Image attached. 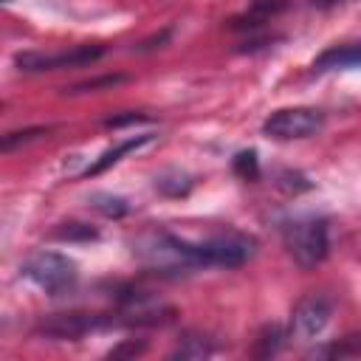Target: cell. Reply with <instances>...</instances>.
Listing matches in <instances>:
<instances>
[{
	"label": "cell",
	"mask_w": 361,
	"mask_h": 361,
	"mask_svg": "<svg viewBox=\"0 0 361 361\" xmlns=\"http://www.w3.org/2000/svg\"><path fill=\"white\" fill-rule=\"evenodd\" d=\"M327 355H358L361 353V336H347V338H341V344H333V347H327L324 350Z\"/></svg>",
	"instance_id": "cell-19"
},
{
	"label": "cell",
	"mask_w": 361,
	"mask_h": 361,
	"mask_svg": "<svg viewBox=\"0 0 361 361\" xmlns=\"http://www.w3.org/2000/svg\"><path fill=\"white\" fill-rule=\"evenodd\" d=\"M147 141H152V133H144V135H135V138H127V141H121L118 147H113V149H107L93 166H87V172L85 175H99V172H104L107 166H113V164H118L121 161V155H127V152H133V149H138V147H144Z\"/></svg>",
	"instance_id": "cell-11"
},
{
	"label": "cell",
	"mask_w": 361,
	"mask_h": 361,
	"mask_svg": "<svg viewBox=\"0 0 361 361\" xmlns=\"http://www.w3.org/2000/svg\"><path fill=\"white\" fill-rule=\"evenodd\" d=\"M282 330H279V324H271V327H265L262 333H259V338H257V347H254V355H259V358H268V355H274L279 347H282Z\"/></svg>",
	"instance_id": "cell-16"
},
{
	"label": "cell",
	"mask_w": 361,
	"mask_h": 361,
	"mask_svg": "<svg viewBox=\"0 0 361 361\" xmlns=\"http://www.w3.org/2000/svg\"><path fill=\"white\" fill-rule=\"evenodd\" d=\"M324 127V113L316 107H282L262 121V133L276 141L307 138Z\"/></svg>",
	"instance_id": "cell-5"
},
{
	"label": "cell",
	"mask_w": 361,
	"mask_h": 361,
	"mask_svg": "<svg viewBox=\"0 0 361 361\" xmlns=\"http://www.w3.org/2000/svg\"><path fill=\"white\" fill-rule=\"evenodd\" d=\"M169 31H172V28H164L161 34H155V37H149V39H144V42H138V45H135V51H149V48H155V45H161V42H166V37H169Z\"/></svg>",
	"instance_id": "cell-21"
},
{
	"label": "cell",
	"mask_w": 361,
	"mask_h": 361,
	"mask_svg": "<svg viewBox=\"0 0 361 361\" xmlns=\"http://www.w3.org/2000/svg\"><path fill=\"white\" fill-rule=\"evenodd\" d=\"M130 248L144 268L158 271V274H183V271L206 268L200 243L180 240L178 234L164 231V228H147L135 234Z\"/></svg>",
	"instance_id": "cell-1"
},
{
	"label": "cell",
	"mask_w": 361,
	"mask_h": 361,
	"mask_svg": "<svg viewBox=\"0 0 361 361\" xmlns=\"http://www.w3.org/2000/svg\"><path fill=\"white\" fill-rule=\"evenodd\" d=\"M42 133H48V130H45V127H31V130H20V133H8V135H3V149L8 152V149H14L17 144L31 141V138H37V135H42Z\"/></svg>",
	"instance_id": "cell-18"
},
{
	"label": "cell",
	"mask_w": 361,
	"mask_h": 361,
	"mask_svg": "<svg viewBox=\"0 0 361 361\" xmlns=\"http://www.w3.org/2000/svg\"><path fill=\"white\" fill-rule=\"evenodd\" d=\"M127 76H102V79H90V82H82V85H73L71 87V93H85V90H96V87H113V85H118V82H124Z\"/></svg>",
	"instance_id": "cell-20"
},
{
	"label": "cell",
	"mask_w": 361,
	"mask_h": 361,
	"mask_svg": "<svg viewBox=\"0 0 361 361\" xmlns=\"http://www.w3.org/2000/svg\"><path fill=\"white\" fill-rule=\"evenodd\" d=\"M56 240H68V243H85V240H96L99 231L90 228L87 223H62L59 228H54Z\"/></svg>",
	"instance_id": "cell-15"
},
{
	"label": "cell",
	"mask_w": 361,
	"mask_h": 361,
	"mask_svg": "<svg viewBox=\"0 0 361 361\" xmlns=\"http://www.w3.org/2000/svg\"><path fill=\"white\" fill-rule=\"evenodd\" d=\"M282 234H285L288 254L302 268L319 265L330 251V237H327V220L324 217H296L282 228Z\"/></svg>",
	"instance_id": "cell-3"
},
{
	"label": "cell",
	"mask_w": 361,
	"mask_h": 361,
	"mask_svg": "<svg viewBox=\"0 0 361 361\" xmlns=\"http://www.w3.org/2000/svg\"><path fill=\"white\" fill-rule=\"evenodd\" d=\"M200 248H203V257H206V268L209 265L237 268V265H243V262H248L254 257L257 240L248 237V234H243V231L226 228V231H217L209 240H203Z\"/></svg>",
	"instance_id": "cell-7"
},
{
	"label": "cell",
	"mask_w": 361,
	"mask_h": 361,
	"mask_svg": "<svg viewBox=\"0 0 361 361\" xmlns=\"http://www.w3.org/2000/svg\"><path fill=\"white\" fill-rule=\"evenodd\" d=\"M90 206L96 212H102L104 217H124L130 212L127 200L124 197H116V195H93L90 197Z\"/></svg>",
	"instance_id": "cell-14"
},
{
	"label": "cell",
	"mask_w": 361,
	"mask_h": 361,
	"mask_svg": "<svg viewBox=\"0 0 361 361\" xmlns=\"http://www.w3.org/2000/svg\"><path fill=\"white\" fill-rule=\"evenodd\" d=\"M338 68H361V42L327 48V51L319 54L316 62H313V71H316V73L338 71Z\"/></svg>",
	"instance_id": "cell-10"
},
{
	"label": "cell",
	"mask_w": 361,
	"mask_h": 361,
	"mask_svg": "<svg viewBox=\"0 0 361 361\" xmlns=\"http://www.w3.org/2000/svg\"><path fill=\"white\" fill-rule=\"evenodd\" d=\"M20 274L51 296H59V293L71 290L79 279L76 262L71 257L59 254V251H34L31 257L23 259Z\"/></svg>",
	"instance_id": "cell-2"
},
{
	"label": "cell",
	"mask_w": 361,
	"mask_h": 361,
	"mask_svg": "<svg viewBox=\"0 0 361 361\" xmlns=\"http://www.w3.org/2000/svg\"><path fill=\"white\" fill-rule=\"evenodd\" d=\"M118 324H121V319L116 313L113 316H104V313H79V310H71V313L45 316L37 324V336H45V338H54V341H76V338H82L87 333L118 327Z\"/></svg>",
	"instance_id": "cell-4"
},
{
	"label": "cell",
	"mask_w": 361,
	"mask_h": 361,
	"mask_svg": "<svg viewBox=\"0 0 361 361\" xmlns=\"http://www.w3.org/2000/svg\"><path fill=\"white\" fill-rule=\"evenodd\" d=\"M124 353H130V355H138V353H144V344H124V347H118V350H113L110 355H124Z\"/></svg>",
	"instance_id": "cell-23"
},
{
	"label": "cell",
	"mask_w": 361,
	"mask_h": 361,
	"mask_svg": "<svg viewBox=\"0 0 361 361\" xmlns=\"http://www.w3.org/2000/svg\"><path fill=\"white\" fill-rule=\"evenodd\" d=\"M212 353H214V347L203 336H186V338H180V344L172 353V358H206Z\"/></svg>",
	"instance_id": "cell-12"
},
{
	"label": "cell",
	"mask_w": 361,
	"mask_h": 361,
	"mask_svg": "<svg viewBox=\"0 0 361 361\" xmlns=\"http://www.w3.org/2000/svg\"><path fill=\"white\" fill-rule=\"evenodd\" d=\"M102 54H104L102 45H73V48L54 51V54H45V51H23V54L14 56V65H17L20 71L37 73V71H56V68L90 65V62H96Z\"/></svg>",
	"instance_id": "cell-8"
},
{
	"label": "cell",
	"mask_w": 361,
	"mask_h": 361,
	"mask_svg": "<svg viewBox=\"0 0 361 361\" xmlns=\"http://www.w3.org/2000/svg\"><path fill=\"white\" fill-rule=\"evenodd\" d=\"M330 316H333V302L324 293H310V296L299 299V305L293 307L290 336L299 341H310L327 327Z\"/></svg>",
	"instance_id": "cell-9"
},
{
	"label": "cell",
	"mask_w": 361,
	"mask_h": 361,
	"mask_svg": "<svg viewBox=\"0 0 361 361\" xmlns=\"http://www.w3.org/2000/svg\"><path fill=\"white\" fill-rule=\"evenodd\" d=\"M133 121H144V116H138V113H130V116H118V118H107L104 124H107V127H121V124H133Z\"/></svg>",
	"instance_id": "cell-22"
},
{
	"label": "cell",
	"mask_w": 361,
	"mask_h": 361,
	"mask_svg": "<svg viewBox=\"0 0 361 361\" xmlns=\"http://www.w3.org/2000/svg\"><path fill=\"white\" fill-rule=\"evenodd\" d=\"M116 316L121 319V324H164L172 319V307L152 290L127 288L118 293Z\"/></svg>",
	"instance_id": "cell-6"
},
{
	"label": "cell",
	"mask_w": 361,
	"mask_h": 361,
	"mask_svg": "<svg viewBox=\"0 0 361 361\" xmlns=\"http://www.w3.org/2000/svg\"><path fill=\"white\" fill-rule=\"evenodd\" d=\"M234 172L245 180H254L257 178V152L254 149H243L234 155Z\"/></svg>",
	"instance_id": "cell-17"
},
{
	"label": "cell",
	"mask_w": 361,
	"mask_h": 361,
	"mask_svg": "<svg viewBox=\"0 0 361 361\" xmlns=\"http://www.w3.org/2000/svg\"><path fill=\"white\" fill-rule=\"evenodd\" d=\"M155 189L164 192V195L178 197V195H186V192L192 189V180H189V175H183V172H169V175L155 178Z\"/></svg>",
	"instance_id": "cell-13"
}]
</instances>
